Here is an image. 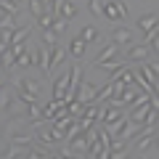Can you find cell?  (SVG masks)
I'll return each instance as SVG.
<instances>
[{
  "instance_id": "1",
  "label": "cell",
  "mask_w": 159,
  "mask_h": 159,
  "mask_svg": "<svg viewBox=\"0 0 159 159\" xmlns=\"http://www.w3.org/2000/svg\"><path fill=\"white\" fill-rule=\"evenodd\" d=\"M103 16H106L109 21L127 19V6H125V3H117V0H111V3H103Z\"/></svg>"
},
{
  "instance_id": "2",
  "label": "cell",
  "mask_w": 159,
  "mask_h": 159,
  "mask_svg": "<svg viewBox=\"0 0 159 159\" xmlns=\"http://www.w3.org/2000/svg\"><path fill=\"white\" fill-rule=\"evenodd\" d=\"M148 51H151V45L148 43H143V45H130L125 51V61H138V64H143L148 58Z\"/></svg>"
},
{
  "instance_id": "3",
  "label": "cell",
  "mask_w": 159,
  "mask_h": 159,
  "mask_svg": "<svg viewBox=\"0 0 159 159\" xmlns=\"http://www.w3.org/2000/svg\"><path fill=\"white\" fill-rule=\"evenodd\" d=\"M125 117V109L122 106H106L103 109V114H101V119H98V122H101V125H111V122H117V119H122Z\"/></svg>"
},
{
  "instance_id": "4",
  "label": "cell",
  "mask_w": 159,
  "mask_h": 159,
  "mask_svg": "<svg viewBox=\"0 0 159 159\" xmlns=\"http://www.w3.org/2000/svg\"><path fill=\"white\" fill-rule=\"evenodd\" d=\"M96 85H90V82H80V90H77V101L80 103H90L96 101Z\"/></svg>"
},
{
  "instance_id": "5",
  "label": "cell",
  "mask_w": 159,
  "mask_h": 159,
  "mask_svg": "<svg viewBox=\"0 0 159 159\" xmlns=\"http://www.w3.org/2000/svg\"><path fill=\"white\" fill-rule=\"evenodd\" d=\"M85 48H88V43L77 34V37H72V43H69L66 51H69V56H72V58H77V61H80V58L85 56Z\"/></svg>"
},
{
  "instance_id": "6",
  "label": "cell",
  "mask_w": 159,
  "mask_h": 159,
  "mask_svg": "<svg viewBox=\"0 0 159 159\" xmlns=\"http://www.w3.org/2000/svg\"><path fill=\"white\" fill-rule=\"evenodd\" d=\"M51 53H53V45H45L40 48V69H43V77H51Z\"/></svg>"
},
{
  "instance_id": "7",
  "label": "cell",
  "mask_w": 159,
  "mask_h": 159,
  "mask_svg": "<svg viewBox=\"0 0 159 159\" xmlns=\"http://www.w3.org/2000/svg\"><path fill=\"white\" fill-rule=\"evenodd\" d=\"M111 43H117V45H130L133 43V32L127 27H117L111 32Z\"/></svg>"
},
{
  "instance_id": "8",
  "label": "cell",
  "mask_w": 159,
  "mask_h": 159,
  "mask_svg": "<svg viewBox=\"0 0 159 159\" xmlns=\"http://www.w3.org/2000/svg\"><path fill=\"white\" fill-rule=\"evenodd\" d=\"M117 51H119V45H117V43H109V45L103 48V51L98 53L96 58H93V66H101L103 61H109V58H114V56H117Z\"/></svg>"
},
{
  "instance_id": "9",
  "label": "cell",
  "mask_w": 159,
  "mask_h": 159,
  "mask_svg": "<svg viewBox=\"0 0 159 159\" xmlns=\"http://www.w3.org/2000/svg\"><path fill=\"white\" fill-rule=\"evenodd\" d=\"M135 27L141 29V32H148V29L159 27V16H157V13H146V16H141V19L135 21Z\"/></svg>"
},
{
  "instance_id": "10",
  "label": "cell",
  "mask_w": 159,
  "mask_h": 159,
  "mask_svg": "<svg viewBox=\"0 0 159 159\" xmlns=\"http://www.w3.org/2000/svg\"><path fill=\"white\" fill-rule=\"evenodd\" d=\"M66 56H69V51H66V48H61V45H53V53H51V72L61 66V64L66 61Z\"/></svg>"
},
{
  "instance_id": "11",
  "label": "cell",
  "mask_w": 159,
  "mask_h": 159,
  "mask_svg": "<svg viewBox=\"0 0 159 159\" xmlns=\"http://www.w3.org/2000/svg\"><path fill=\"white\" fill-rule=\"evenodd\" d=\"M56 6H58V16H64V19L77 16V11H80V8L72 3V0H56Z\"/></svg>"
},
{
  "instance_id": "12",
  "label": "cell",
  "mask_w": 159,
  "mask_h": 159,
  "mask_svg": "<svg viewBox=\"0 0 159 159\" xmlns=\"http://www.w3.org/2000/svg\"><path fill=\"white\" fill-rule=\"evenodd\" d=\"M148 106L151 103H146V106H138V109H127L130 111V122H135V125H146V114H148Z\"/></svg>"
},
{
  "instance_id": "13",
  "label": "cell",
  "mask_w": 159,
  "mask_h": 159,
  "mask_svg": "<svg viewBox=\"0 0 159 159\" xmlns=\"http://www.w3.org/2000/svg\"><path fill=\"white\" fill-rule=\"evenodd\" d=\"M16 88H24V90H29V93H37V96H40V90H43V85H40L37 80H32V77L16 80Z\"/></svg>"
},
{
  "instance_id": "14",
  "label": "cell",
  "mask_w": 159,
  "mask_h": 159,
  "mask_svg": "<svg viewBox=\"0 0 159 159\" xmlns=\"http://www.w3.org/2000/svg\"><path fill=\"white\" fill-rule=\"evenodd\" d=\"M27 122H32L29 117H11L6 122V133H13V130H19V127H24Z\"/></svg>"
},
{
  "instance_id": "15",
  "label": "cell",
  "mask_w": 159,
  "mask_h": 159,
  "mask_svg": "<svg viewBox=\"0 0 159 159\" xmlns=\"http://www.w3.org/2000/svg\"><path fill=\"white\" fill-rule=\"evenodd\" d=\"M0 64H3V69H13V64H16V53L11 51V45L3 51V56H0Z\"/></svg>"
},
{
  "instance_id": "16",
  "label": "cell",
  "mask_w": 159,
  "mask_h": 159,
  "mask_svg": "<svg viewBox=\"0 0 159 159\" xmlns=\"http://www.w3.org/2000/svg\"><path fill=\"white\" fill-rule=\"evenodd\" d=\"M151 135L154 133H138V138H135V148L138 151H146V148L151 146Z\"/></svg>"
},
{
  "instance_id": "17",
  "label": "cell",
  "mask_w": 159,
  "mask_h": 159,
  "mask_svg": "<svg viewBox=\"0 0 159 159\" xmlns=\"http://www.w3.org/2000/svg\"><path fill=\"white\" fill-rule=\"evenodd\" d=\"M0 11L8 13V16H19V13H21V8H19L16 3H11V0H0Z\"/></svg>"
},
{
  "instance_id": "18",
  "label": "cell",
  "mask_w": 159,
  "mask_h": 159,
  "mask_svg": "<svg viewBox=\"0 0 159 159\" xmlns=\"http://www.w3.org/2000/svg\"><path fill=\"white\" fill-rule=\"evenodd\" d=\"M29 34H32V27H19V29H13V40H11V45H13V43H24Z\"/></svg>"
},
{
  "instance_id": "19",
  "label": "cell",
  "mask_w": 159,
  "mask_h": 159,
  "mask_svg": "<svg viewBox=\"0 0 159 159\" xmlns=\"http://www.w3.org/2000/svg\"><path fill=\"white\" fill-rule=\"evenodd\" d=\"M43 43H45V45H58V32L56 29H43Z\"/></svg>"
},
{
  "instance_id": "20",
  "label": "cell",
  "mask_w": 159,
  "mask_h": 159,
  "mask_svg": "<svg viewBox=\"0 0 159 159\" xmlns=\"http://www.w3.org/2000/svg\"><path fill=\"white\" fill-rule=\"evenodd\" d=\"M119 66H127V64H125V61H117V56H114V58H109V61H103V64H101V69H103V72H117Z\"/></svg>"
},
{
  "instance_id": "21",
  "label": "cell",
  "mask_w": 159,
  "mask_h": 159,
  "mask_svg": "<svg viewBox=\"0 0 159 159\" xmlns=\"http://www.w3.org/2000/svg\"><path fill=\"white\" fill-rule=\"evenodd\" d=\"M11 143H21V146H34V138L32 135H21V133H13Z\"/></svg>"
},
{
  "instance_id": "22",
  "label": "cell",
  "mask_w": 159,
  "mask_h": 159,
  "mask_svg": "<svg viewBox=\"0 0 159 159\" xmlns=\"http://www.w3.org/2000/svg\"><path fill=\"white\" fill-rule=\"evenodd\" d=\"M80 37L85 40V43H93V40L98 37V29H96V27H82V32H80Z\"/></svg>"
},
{
  "instance_id": "23",
  "label": "cell",
  "mask_w": 159,
  "mask_h": 159,
  "mask_svg": "<svg viewBox=\"0 0 159 159\" xmlns=\"http://www.w3.org/2000/svg\"><path fill=\"white\" fill-rule=\"evenodd\" d=\"M53 29H56L58 34H61V32H66V29H69V19H64V16H56V19H53Z\"/></svg>"
},
{
  "instance_id": "24",
  "label": "cell",
  "mask_w": 159,
  "mask_h": 159,
  "mask_svg": "<svg viewBox=\"0 0 159 159\" xmlns=\"http://www.w3.org/2000/svg\"><path fill=\"white\" fill-rule=\"evenodd\" d=\"M16 96H19V101H24V103H34V101H37V93H29V90H24V88H21V90H19L16 93Z\"/></svg>"
},
{
  "instance_id": "25",
  "label": "cell",
  "mask_w": 159,
  "mask_h": 159,
  "mask_svg": "<svg viewBox=\"0 0 159 159\" xmlns=\"http://www.w3.org/2000/svg\"><path fill=\"white\" fill-rule=\"evenodd\" d=\"M53 19H56L53 13H43V16H37V24H40L43 29H51V27H53Z\"/></svg>"
},
{
  "instance_id": "26",
  "label": "cell",
  "mask_w": 159,
  "mask_h": 159,
  "mask_svg": "<svg viewBox=\"0 0 159 159\" xmlns=\"http://www.w3.org/2000/svg\"><path fill=\"white\" fill-rule=\"evenodd\" d=\"M88 8H90L93 16H103V6H101V0H88Z\"/></svg>"
},
{
  "instance_id": "27",
  "label": "cell",
  "mask_w": 159,
  "mask_h": 159,
  "mask_svg": "<svg viewBox=\"0 0 159 159\" xmlns=\"http://www.w3.org/2000/svg\"><path fill=\"white\" fill-rule=\"evenodd\" d=\"M29 13H32L34 19L43 16V3H40V0H29Z\"/></svg>"
},
{
  "instance_id": "28",
  "label": "cell",
  "mask_w": 159,
  "mask_h": 159,
  "mask_svg": "<svg viewBox=\"0 0 159 159\" xmlns=\"http://www.w3.org/2000/svg\"><path fill=\"white\" fill-rule=\"evenodd\" d=\"M43 3V8H45L48 13H53V16H58V6H56V0H40Z\"/></svg>"
},
{
  "instance_id": "29",
  "label": "cell",
  "mask_w": 159,
  "mask_h": 159,
  "mask_svg": "<svg viewBox=\"0 0 159 159\" xmlns=\"http://www.w3.org/2000/svg\"><path fill=\"white\" fill-rule=\"evenodd\" d=\"M16 64H19V66H29V64H32V56H29V51L19 53V56H16Z\"/></svg>"
},
{
  "instance_id": "30",
  "label": "cell",
  "mask_w": 159,
  "mask_h": 159,
  "mask_svg": "<svg viewBox=\"0 0 159 159\" xmlns=\"http://www.w3.org/2000/svg\"><path fill=\"white\" fill-rule=\"evenodd\" d=\"M13 19H16V16H8V13H3V16H0V29H3V27L16 29V27H13Z\"/></svg>"
},
{
  "instance_id": "31",
  "label": "cell",
  "mask_w": 159,
  "mask_h": 159,
  "mask_svg": "<svg viewBox=\"0 0 159 159\" xmlns=\"http://www.w3.org/2000/svg\"><path fill=\"white\" fill-rule=\"evenodd\" d=\"M148 45H151V48H154V53H157V56H159V34H157V37L151 40V43H148Z\"/></svg>"
},
{
  "instance_id": "32",
  "label": "cell",
  "mask_w": 159,
  "mask_h": 159,
  "mask_svg": "<svg viewBox=\"0 0 159 159\" xmlns=\"http://www.w3.org/2000/svg\"><path fill=\"white\" fill-rule=\"evenodd\" d=\"M148 66L154 69V74H157V80H159V61H151V64H148Z\"/></svg>"
},
{
  "instance_id": "33",
  "label": "cell",
  "mask_w": 159,
  "mask_h": 159,
  "mask_svg": "<svg viewBox=\"0 0 159 159\" xmlns=\"http://www.w3.org/2000/svg\"><path fill=\"white\" fill-rule=\"evenodd\" d=\"M11 3H16V6H21V0H11Z\"/></svg>"
},
{
  "instance_id": "34",
  "label": "cell",
  "mask_w": 159,
  "mask_h": 159,
  "mask_svg": "<svg viewBox=\"0 0 159 159\" xmlns=\"http://www.w3.org/2000/svg\"><path fill=\"white\" fill-rule=\"evenodd\" d=\"M157 146H159V138H157Z\"/></svg>"
}]
</instances>
